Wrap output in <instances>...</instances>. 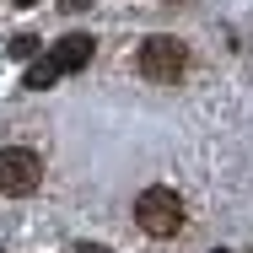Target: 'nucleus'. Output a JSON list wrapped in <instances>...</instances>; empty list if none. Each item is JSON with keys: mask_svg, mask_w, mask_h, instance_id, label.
<instances>
[{"mask_svg": "<svg viewBox=\"0 0 253 253\" xmlns=\"http://www.w3.org/2000/svg\"><path fill=\"white\" fill-rule=\"evenodd\" d=\"M92 54H97V43H92L86 33H65L59 43H49V49L27 65V86H33V92H43V86H54V81H65V76L86 70V65H92Z\"/></svg>", "mask_w": 253, "mask_h": 253, "instance_id": "nucleus-1", "label": "nucleus"}, {"mask_svg": "<svg viewBox=\"0 0 253 253\" xmlns=\"http://www.w3.org/2000/svg\"><path fill=\"white\" fill-rule=\"evenodd\" d=\"M135 221H140V232L146 237H178L183 232V200L172 194V189H140V200H135Z\"/></svg>", "mask_w": 253, "mask_h": 253, "instance_id": "nucleus-2", "label": "nucleus"}, {"mask_svg": "<svg viewBox=\"0 0 253 253\" xmlns=\"http://www.w3.org/2000/svg\"><path fill=\"white\" fill-rule=\"evenodd\" d=\"M38 183H43V156L38 151H27V146L0 151V194L5 200H27V194H38Z\"/></svg>", "mask_w": 253, "mask_h": 253, "instance_id": "nucleus-3", "label": "nucleus"}, {"mask_svg": "<svg viewBox=\"0 0 253 253\" xmlns=\"http://www.w3.org/2000/svg\"><path fill=\"white\" fill-rule=\"evenodd\" d=\"M189 70V49L178 38H146L140 43V76L146 81H178Z\"/></svg>", "mask_w": 253, "mask_h": 253, "instance_id": "nucleus-4", "label": "nucleus"}, {"mask_svg": "<svg viewBox=\"0 0 253 253\" xmlns=\"http://www.w3.org/2000/svg\"><path fill=\"white\" fill-rule=\"evenodd\" d=\"M11 54H16V59H33V54H38V38H33V33H16V38H11Z\"/></svg>", "mask_w": 253, "mask_h": 253, "instance_id": "nucleus-5", "label": "nucleus"}, {"mask_svg": "<svg viewBox=\"0 0 253 253\" xmlns=\"http://www.w3.org/2000/svg\"><path fill=\"white\" fill-rule=\"evenodd\" d=\"M70 253H108V248H102V243H76Z\"/></svg>", "mask_w": 253, "mask_h": 253, "instance_id": "nucleus-6", "label": "nucleus"}, {"mask_svg": "<svg viewBox=\"0 0 253 253\" xmlns=\"http://www.w3.org/2000/svg\"><path fill=\"white\" fill-rule=\"evenodd\" d=\"M81 5H92V0H65V11H81Z\"/></svg>", "mask_w": 253, "mask_h": 253, "instance_id": "nucleus-7", "label": "nucleus"}, {"mask_svg": "<svg viewBox=\"0 0 253 253\" xmlns=\"http://www.w3.org/2000/svg\"><path fill=\"white\" fill-rule=\"evenodd\" d=\"M16 5H43V0H16Z\"/></svg>", "mask_w": 253, "mask_h": 253, "instance_id": "nucleus-8", "label": "nucleus"}, {"mask_svg": "<svg viewBox=\"0 0 253 253\" xmlns=\"http://www.w3.org/2000/svg\"><path fill=\"white\" fill-rule=\"evenodd\" d=\"M215 253H226V248H215Z\"/></svg>", "mask_w": 253, "mask_h": 253, "instance_id": "nucleus-9", "label": "nucleus"}]
</instances>
